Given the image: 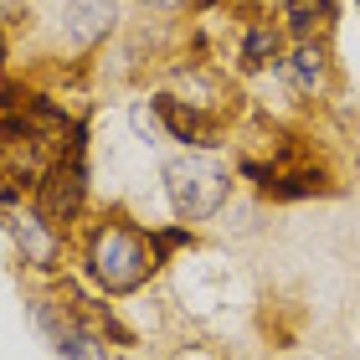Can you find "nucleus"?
Here are the masks:
<instances>
[{"label": "nucleus", "instance_id": "obj_1", "mask_svg": "<svg viewBox=\"0 0 360 360\" xmlns=\"http://www.w3.org/2000/svg\"><path fill=\"white\" fill-rule=\"evenodd\" d=\"M155 268H160V257H155L150 237H144L139 226H129L119 217L93 226V237H88V273L108 293H134Z\"/></svg>", "mask_w": 360, "mask_h": 360}, {"label": "nucleus", "instance_id": "obj_2", "mask_svg": "<svg viewBox=\"0 0 360 360\" xmlns=\"http://www.w3.org/2000/svg\"><path fill=\"white\" fill-rule=\"evenodd\" d=\"M226 191H232V175H226V165H217V160H206V155L165 160V195H170V211L186 226L217 217Z\"/></svg>", "mask_w": 360, "mask_h": 360}, {"label": "nucleus", "instance_id": "obj_3", "mask_svg": "<svg viewBox=\"0 0 360 360\" xmlns=\"http://www.w3.org/2000/svg\"><path fill=\"white\" fill-rule=\"evenodd\" d=\"M83 195H88V165H83V129H72V144L62 150L52 165L41 170L37 180V217L62 232V226L77 221V211H83Z\"/></svg>", "mask_w": 360, "mask_h": 360}, {"label": "nucleus", "instance_id": "obj_4", "mask_svg": "<svg viewBox=\"0 0 360 360\" xmlns=\"http://www.w3.org/2000/svg\"><path fill=\"white\" fill-rule=\"evenodd\" d=\"M278 72H283L288 88L314 98V93L330 88V52H324V41H299L283 62H278Z\"/></svg>", "mask_w": 360, "mask_h": 360}, {"label": "nucleus", "instance_id": "obj_5", "mask_svg": "<svg viewBox=\"0 0 360 360\" xmlns=\"http://www.w3.org/2000/svg\"><path fill=\"white\" fill-rule=\"evenodd\" d=\"M155 113H160V124H165L175 139H186V144H217V124H211L201 108H191V103H180V98L160 93L155 98Z\"/></svg>", "mask_w": 360, "mask_h": 360}, {"label": "nucleus", "instance_id": "obj_6", "mask_svg": "<svg viewBox=\"0 0 360 360\" xmlns=\"http://www.w3.org/2000/svg\"><path fill=\"white\" fill-rule=\"evenodd\" d=\"M335 21H340L335 0H288V6H283V26L299 41H324L335 31Z\"/></svg>", "mask_w": 360, "mask_h": 360}, {"label": "nucleus", "instance_id": "obj_7", "mask_svg": "<svg viewBox=\"0 0 360 360\" xmlns=\"http://www.w3.org/2000/svg\"><path fill=\"white\" fill-rule=\"evenodd\" d=\"M11 232L15 242H21V252H26V263H37V268H52L57 263V252H62V232H52L37 211H21V217H11Z\"/></svg>", "mask_w": 360, "mask_h": 360}, {"label": "nucleus", "instance_id": "obj_8", "mask_svg": "<svg viewBox=\"0 0 360 360\" xmlns=\"http://www.w3.org/2000/svg\"><path fill=\"white\" fill-rule=\"evenodd\" d=\"M330 191V175L324 170H273L263 180L268 201H304V195H324Z\"/></svg>", "mask_w": 360, "mask_h": 360}, {"label": "nucleus", "instance_id": "obj_9", "mask_svg": "<svg viewBox=\"0 0 360 360\" xmlns=\"http://www.w3.org/2000/svg\"><path fill=\"white\" fill-rule=\"evenodd\" d=\"M108 15H113L108 0H72L68 6V37L72 41H93L98 31H108Z\"/></svg>", "mask_w": 360, "mask_h": 360}, {"label": "nucleus", "instance_id": "obj_10", "mask_svg": "<svg viewBox=\"0 0 360 360\" xmlns=\"http://www.w3.org/2000/svg\"><path fill=\"white\" fill-rule=\"evenodd\" d=\"M57 355L62 360H108V345H103V335H98V330H88V324H62Z\"/></svg>", "mask_w": 360, "mask_h": 360}, {"label": "nucleus", "instance_id": "obj_11", "mask_svg": "<svg viewBox=\"0 0 360 360\" xmlns=\"http://www.w3.org/2000/svg\"><path fill=\"white\" fill-rule=\"evenodd\" d=\"M278 57V26L273 21H248V37H242V68L257 72Z\"/></svg>", "mask_w": 360, "mask_h": 360}, {"label": "nucleus", "instance_id": "obj_12", "mask_svg": "<svg viewBox=\"0 0 360 360\" xmlns=\"http://www.w3.org/2000/svg\"><path fill=\"white\" fill-rule=\"evenodd\" d=\"M150 6H160V11H175V6H186V0H150Z\"/></svg>", "mask_w": 360, "mask_h": 360}]
</instances>
